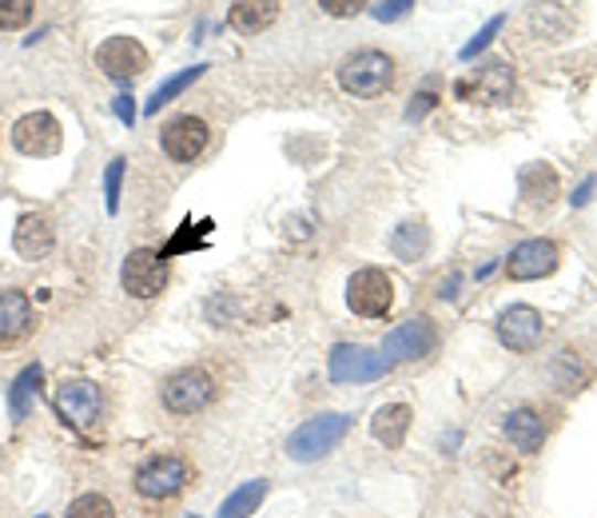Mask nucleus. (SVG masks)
<instances>
[{"instance_id": "obj_23", "label": "nucleus", "mask_w": 597, "mask_h": 518, "mask_svg": "<svg viewBox=\"0 0 597 518\" xmlns=\"http://www.w3.org/2000/svg\"><path fill=\"white\" fill-rule=\"evenodd\" d=\"M264 498H267V478H252V483H244L239 490H232V495L223 498L215 518H247L259 510Z\"/></svg>"}, {"instance_id": "obj_28", "label": "nucleus", "mask_w": 597, "mask_h": 518, "mask_svg": "<svg viewBox=\"0 0 597 518\" xmlns=\"http://www.w3.org/2000/svg\"><path fill=\"white\" fill-rule=\"evenodd\" d=\"M124 168H128V160H124V156H116V160L108 163V172H104V195H108V212H120Z\"/></svg>"}, {"instance_id": "obj_8", "label": "nucleus", "mask_w": 597, "mask_h": 518, "mask_svg": "<svg viewBox=\"0 0 597 518\" xmlns=\"http://www.w3.org/2000/svg\"><path fill=\"white\" fill-rule=\"evenodd\" d=\"M458 96L470 104H507L514 96V68L507 61H487L478 64L470 76L458 81Z\"/></svg>"}, {"instance_id": "obj_25", "label": "nucleus", "mask_w": 597, "mask_h": 518, "mask_svg": "<svg viewBox=\"0 0 597 518\" xmlns=\"http://www.w3.org/2000/svg\"><path fill=\"white\" fill-rule=\"evenodd\" d=\"M426 247H430V232L423 224H398L391 235V252L398 260H418V255H426Z\"/></svg>"}, {"instance_id": "obj_30", "label": "nucleus", "mask_w": 597, "mask_h": 518, "mask_svg": "<svg viewBox=\"0 0 597 518\" xmlns=\"http://www.w3.org/2000/svg\"><path fill=\"white\" fill-rule=\"evenodd\" d=\"M502 21H507V17H494V21H490L487 29L478 32L475 41H470V44H466V49H462V61H475L478 52L487 49V44H490V41H494V36H498V29H502Z\"/></svg>"}, {"instance_id": "obj_6", "label": "nucleus", "mask_w": 597, "mask_h": 518, "mask_svg": "<svg viewBox=\"0 0 597 518\" xmlns=\"http://www.w3.org/2000/svg\"><path fill=\"white\" fill-rule=\"evenodd\" d=\"M215 399V379L203 367H183L163 383V406L172 415H195Z\"/></svg>"}, {"instance_id": "obj_17", "label": "nucleus", "mask_w": 597, "mask_h": 518, "mask_svg": "<svg viewBox=\"0 0 597 518\" xmlns=\"http://www.w3.org/2000/svg\"><path fill=\"white\" fill-rule=\"evenodd\" d=\"M52 244H56V232H52V224L44 215L24 212L21 220H17V232H12L17 255H24V260H44V255L52 252Z\"/></svg>"}, {"instance_id": "obj_18", "label": "nucleus", "mask_w": 597, "mask_h": 518, "mask_svg": "<svg viewBox=\"0 0 597 518\" xmlns=\"http://www.w3.org/2000/svg\"><path fill=\"white\" fill-rule=\"evenodd\" d=\"M275 17H279V0H235L232 12H227V24L244 36H255V32L271 29Z\"/></svg>"}, {"instance_id": "obj_24", "label": "nucleus", "mask_w": 597, "mask_h": 518, "mask_svg": "<svg viewBox=\"0 0 597 518\" xmlns=\"http://www.w3.org/2000/svg\"><path fill=\"white\" fill-rule=\"evenodd\" d=\"M203 68H207V64H192V68H183V72H175V76H168V81L160 84V88L152 92V101L143 104V113L148 116H156L163 108V104H172L175 96H180L183 88H188V84H195L203 76Z\"/></svg>"}, {"instance_id": "obj_22", "label": "nucleus", "mask_w": 597, "mask_h": 518, "mask_svg": "<svg viewBox=\"0 0 597 518\" xmlns=\"http://www.w3.org/2000/svg\"><path fill=\"white\" fill-rule=\"evenodd\" d=\"M41 379H44V367L32 363L24 367L21 376H17V383H12L9 391V411L17 423H24V419L32 415V406H36V395H41Z\"/></svg>"}, {"instance_id": "obj_9", "label": "nucleus", "mask_w": 597, "mask_h": 518, "mask_svg": "<svg viewBox=\"0 0 597 518\" xmlns=\"http://www.w3.org/2000/svg\"><path fill=\"white\" fill-rule=\"evenodd\" d=\"M12 144H17V152L32 156V160H49L64 148V128L52 113H29L12 128Z\"/></svg>"}, {"instance_id": "obj_1", "label": "nucleus", "mask_w": 597, "mask_h": 518, "mask_svg": "<svg viewBox=\"0 0 597 518\" xmlns=\"http://www.w3.org/2000/svg\"><path fill=\"white\" fill-rule=\"evenodd\" d=\"M339 84H343V92L359 96V101L383 96V92L395 84V61L375 49L354 52V56H347V61L339 64Z\"/></svg>"}, {"instance_id": "obj_34", "label": "nucleus", "mask_w": 597, "mask_h": 518, "mask_svg": "<svg viewBox=\"0 0 597 518\" xmlns=\"http://www.w3.org/2000/svg\"><path fill=\"white\" fill-rule=\"evenodd\" d=\"M430 104H435V96H430V92H423V96H418V104H411V108H406V116H411V120H418V116H423Z\"/></svg>"}, {"instance_id": "obj_5", "label": "nucleus", "mask_w": 597, "mask_h": 518, "mask_svg": "<svg viewBox=\"0 0 597 518\" xmlns=\"http://www.w3.org/2000/svg\"><path fill=\"white\" fill-rule=\"evenodd\" d=\"M347 304H351L354 316L363 319H383L395 304V284L383 267H363V272L351 275L347 284Z\"/></svg>"}, {"instance_id": "obj_32", "label": "nucleus", "mask_w": 597, "mask_h": 518, "mask_svg": "<svg viewBox=\"0 0 597 518\" xmlns=\"http://www.w3.org/2000/svg\"><path fill=\"white\" fill-rule=\"evenodd\" d=\"M411 9H415V0H386V4H379V9H375V17H379V21H398V17H403V12H411Z\"/></svg>"}, {"instance_id": "obj_12", "label": "nucleus", "mask_w": 597, "mask_h": 518, "mask_svg": "<svg viewBox=\"0 0 597 518\" xmlns=\"http://www.w3.org/2000/svg\"><path fill=\"white\" fill-rule=\"evenodd\" d=\"M435 343H438V331H435V324L430 319H411V324H398L391 336L383 339V359L391 367L395 363H411V359H423V356H430L435 351Z\"/></svg>"}, {"instance_id": "obj_4", "label": "nucleus", "mask_w": 597, "mask_h": 518, "mask_svg": "<svg viewBox=\"0 0 597 518\" xmlns=\"http://www.w3.org/2000/svg\"><path fill=\"white\" fill-rule=\"evenodd\" d=\"M192 483V467H188V458L180 455H152L136 471V490L143 498H152V503H168L175 498L183 487Z\"/></svg>"}, {"instance_id": "obj_11", "label": "nucleus", "mask_w": 597, "mask_h": 518, "mask_svg": "<svg viewBox=\"0 0 597 518\" xmlns=\"http://www.w3.org/2000/svg\"><path fill=\"white\" fill-rule=\"evenodd\" d=\"M386 371H391V363L383 359V351H371V347L339 343L331 351L334 383H371V379H383Z\"/></svg>"}, {"instance_id": "obj_33", "label": "nucleus", "mask_w": 597, "mask_h": 518, "mask_svg": "<svg viewBox=\"0 0 597 518\" xmlns=\"http://www.w3.org/2000/svg\"><path fill=\"white\" fill-rule=\"evenodd\" d=\"M116 116H120V124H128V128L136 124V104H132V96H128V92H124V96H116Z\"/></svg>"}, {"instance_id": "obj_27", "label": "nucleus", "mask_w": 597, "mask_h": 518, "mask_svg": "<svg viewBox=\"0 0 597 518\" xmlns=\"http://www.w3.org/2000/svg\"><path fill=\"white\" fill-rule=\"evenodd\" d=\"M32 0H0V29L4 32H17L32 21Z\"/></svg>"}, {"instance_id": "obj_37", "label": "nucleus", "mask_w": 597, "mask_h": 518, "mask_svg": "<svg viewBox=\"0 0 597 518\" xmlns=\"http://www.w3.org/2000/svg\"><path fill=\"white\" fill-rule=\"evenodd\" d=\"M188 518H195V515H188Z\"/></svg>"}, {"instance_id": "obj_29", "label": "nucleus", "mask_w": 597, "mask_h": 518, "mask_svg": "<svg viewBox=\"0 0 597 518\" xmlns=\"http://www.w3.org/2000/svg\"><path fill=\"white\" fill-rule=\"evenodd\" d=\"M192 220H188V224H183V232L180 235H175V240H172V244H168V247H163V260H168V255H175V252H183V247H203V235H207V232H212V220H200V232H195L192 235Z\"/></svg>"}, {"instance_id": "obj_2", "label": "nucleus", "mask_w": 597, "mask_h": 518, "mask_svg": "<svg viewBox=\"0 0 597 518\" xmlns=\"http://www.w3.org/2000/svg\"><path fill=\"white\" fill-rule=\"evenodd\" d=\"M347 431H351V419L339 415V411L307 419L303 427L287 438V458H295V463H315V458H323L327 451L339 447L347 438Z\"/></svg>"}, {"instance_id": "obj_36", "label": "nucleus", "mask_w": 597, "mask_h": 518, "mask_svg": "<svg viewBox=\"0 0 597 518\" xmlns=\"http://www.w3.org/2000/svg\"><path fill=\"white\" fill-rule=\"evenodd\" d=\"M36 518H49V515H36Z\"/></svg>"}, {"instance_id": "obj_21", "label": "nucleus", "mask_w": 597, "mask_h": 518, "mask_svg": "<svg viewBox=\"0 0 597 518\" xmlns=\"http://www.w3.org/2000/svg\"><path fill=\"white\" fill-rule=\"evenodd\" d=\"M507 438L522 455H534V451H542V443H546V423H542V415H534V411L522 406V411L507 415Z\"/></svg>"}, {"instance_id": "obj_13", "label": "nucleus", "mask_w": 597, "mask_h": 518, "mask_svg": "<svg viewBox=\"0 0 597 518\" xmlns=\"http://www.w3.org/2000/svg\"><path fill=\"white\" fill-rule=\"evenodd\" d=\"M207 140H212V128H207V120H200V116H192V113L168 120L163 124V133H160L163 152L172 156L175 163L200 160V152L207 148Z\"/></svg>"}, {"instance_id": "obj_20", "label": "nucleus", "mask_w": 597, "mask_h": 518, "mask_svg": "<svg viewBox=\"0 0 597 518\" xmlns=\"http://www.w3.org/2000/svg\"><path fill=\"white\" fill-rule=\"evenodd\" d=\"M371 431H375V438L386 451H398L406 443V431H411V406L403 403L379 406L375 419H371Z\"/></svg>"}, {"instance_id": "obj_10", "label": "nucleus", "mask_w": 597, "mask_h": 518, "mask_svg": "<svg viewBox=\"0 0 597 518\" xmlns=\"http://www.w3.org/2000/svg\"><path fill=\"white\" fill-rule=\"evenodd\" d=\"M96 68L116 84L136 81L143 68H148V52L136 36H108V41L96 49Z\"/></svg>"}, {"instance_id": "obj_31", "label": "nucleus", "mask_w": 597, "mask_h": 518, "mask_svg": "<svg viewBox=\"0 0 597 518\" xmlns=\"http://www.w3.org/2000/svg\"><path fill=\"white\" fill-rule=\"evenodd\" d=\"M319 9H323L327 17H354V12L366 9V0H319Z\"/></svg>"}, {"instance_id": "obj_7", "label": "nucleus", "mask_w": 597, "mask_h": 518, "mask_svg": "<svg viewBox=\"0 0 597 518\" xmlns=\"http://www.w3.org/2000/svg\"><path fill=\"white\" fill-rule=\"evenodd\" d=\"M120 284L132 299H156L168 287V260L152 247H136L120 267Z\"/></svg>"}, {"instance_id": "obj_14", "label": "nucleus", "mask_w": 597, "mask_h": 518, "mask_svg": "<svg viewBox=\"0 0 597 518\" xmlns=\"http://www.w3.org/2000/svg\"><path fill=\"white\" fill-rule=\"evenodd\" d=\"M498 339H502L510 351L526 356V351H537V347H542L546 324H542V316H537L534 307L518 304V307H510V311H502V319H498Z\"/></svg>"}, {"instance_id": "obj_15", "label": "nucleus", "mask_w": 597, "mask_h": 518, "mask_svg": "<svg viewBox=\"0 0 597 518\" xmlns=\"http://www.w3.org/2000/svg\"><path fill=\"white\" fill-rule=\"evenodd\" d=\"M557 267V247L550 240H526V244H518L507 260V275L518 279V284H526V279H542Z\"/></svg>"}, {"instance_id": "obj_19", "label": "nucleus", "mask_w": 597, "mask_h": 518, "mask_svg": "<svg viewBox=\"0 0 597 518\" xmlns=\"http://www.w3.org/2000/svg\"><path fill=\"white\" fill-rule=\"evenodd\" d=\"M518 192H522V200L530 208H546L557 195V172L550 163H526L522 176H518Z\"/></svg>"}, {"instance_id": "obj_16", "label": "nucleus", "mask_w": 597, "mask_h": 518, "mask_svg": "<svg viewBox=\"0 0 597 518\" xmlns=\"http://www.w3.org/2000/svg\"><path fill=\"white\" fill-rule=\"evenodd\" d=\"M36 327V316H32V299L21 292V287H9L0 292V343L12 347L29 339V331Z\"/></svg>"}, {"instance_id": "obj_26", "label": "nucleus", "mask_w": 597, "mask_h": 518, "mask_svg": "<svg viewBox=\"0 0 597 518\" xmlns=\"http://www.w3.org/2000/svg\"><path fill=\"white\" fill-rule=\"evenodd\" d=\"M64 518H116V507H111L108 498L96 495V490H88V495H81L76 503L68 507V515Z\"/></svg>"}, {"instance_id": "obj_3", "label": "nucleus", "mask_w": 597, "mask_h": 518, "mask_svg": "<svg viewBox=\"0 0 597 518\" xmlns=\"http://www.w3.org/2000/svg\"><path fill=\"white\" fill-rule=\"evenodd\" d=\"M56 415L76 435H92L104 419V391L88 379H72L56 391Z\"/></svg>"}, {"instance_id": "obj_35", "label": "nucleus", "mask_w": 597, "mask_h": 518, "mask_svg": "<svg viewBox=\"0 0 597 518\" xmlns=\"http://www.w3.org/2000/svg\"><path fill=\"white\" fill-rule=\"evenodd\" d=\"M589 192H594V180H586V183H582V188H577L574 203H586V200H589Z\"/></svg>"}]
</instances>
